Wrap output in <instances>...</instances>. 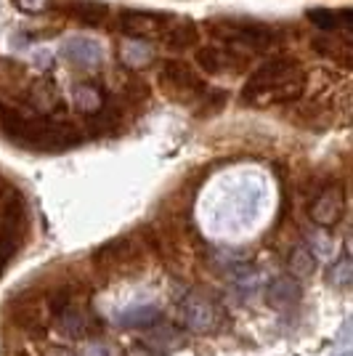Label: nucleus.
Wrapping results in <instances>:
<instances>
[{
	"label": "nucleus",
	"mask_w": 353,
	"mask_h": 356,
	"mask_svg": "<svg viewBox=\"0 0 353 356\" xmlns=\"http://www.w3.org/2000/svg\"><path fill=\"white\" fill-rule=\"evenodd\" d=\"M303 90H306V72L300 70V64L290 56H277L261 64L250 74L242 90V102L252 106L290 104L303 96Z\"/></svg>",
	"instance_id": "obj_1"
},
{
	"label": "nucleus",
	"mask_w": 353,
	"mask_h": 356,
	"mask_svg": "<svg viewBox=\"0 0 353 356\" xmlns=\"http://www.w3.org/2000/svg\"><path fill=\"white\" fill-rule=\"evenodd\" d=\"M207 32L221 40V43L231 45V48H242V51H261L274 43L277 32L271 30L268 24L252 22V19H215L207 24Z\"/></svg>",
	"instance_id": "obj_2"
},
{
	"label": "nucleus",
	"mask_w": 353,
	"mask_h": 356,
	"mask_svg": "<svg viewBox=\"0 0 353 356\" xmlns=\"http://www.w3.org/2000/svg\"><path fill=\"white\" fill-rule=\"evenodd\" d=\"M93 264L101 271H133L144 264V250L133 239H109L93 250Z\"/></svg>",
	"instance_id": "obj_3"
},
{
	"label": "nucleus",
	"mask_w": 353,
	"mask_h": 356,
	"mask_svg": "<svg viewBox=\"0 0 353 356\" xmlns=\"http://www.w3.org/2000/svg\"><path fill=\"white\" fill-rule=\"evenodd\" d=\"M311 221L316 226H338L343 213H345V189L340 184H327L322 186L313 202H311Z\"/></svg>",
	"instance_id": "obj_4"
},
{
	"label": "nucleus",
	"mask_w": 353,
	"mask_h": 356,
	"mask_svg": "<svg viewBox=\"0 0 353 356\" xmlns=\"http://www.w3.org/2000/svg\"><path fill=\"white\" fill-rule=\"evenodd\" d=\"M181 319H183V325L192 327V330H213V327L218 325V309H215V303L205 296V293H186V296L181 298Z\"/></svg>",
	"instance_id": "obj_5"
},
{
	"label": "nucleus",
	"mask_w": 353,
	"mask_h": 356,
	"mask_svg": "<svg viewBox=\"0 0 353 356\" xmlns=\"http://www.w3.org/2000/svg\"><path fill=\"white\" fill-rule=\"evenodd\" d=\"M160 83L167 86L173 93L181 96H192V93H205V83L199 80V74L194 72L189 64L183 61H162L160 67Z\"/></svg>",
	"instance_id": "obj_6"
},
{
	"label": "nucleus",
	"mask_w": 353,
	"mask_h": 356,
	"mask_svg": "<svg viewBox=\"0 0 353 356\" xmlns=\"http://www.w3.org/2000/svg\"><path fill=\"white\" fill-rule=\"evenodd\" d=\"M61 56L80 70H93L104 61V48L99 40H93L88 35H72L61 43Z\"/></svg>",
	"instance_id": "obj_7"
},
{
	"label": "nucleus",
	"mask_w": 353,
	"mask_h": 356,
	"mask_svg": "<svg viewBox=\"0 0 353 356\" xmlns=\"http://www.w3.org/2000/svg\"><path fill=\"white\" fill-rule=\"evenodd\" d=\"M194 61L197 67L207 74H223V72H231V70H239V64L245 61V56L231 48V45H207V48H199L194 54Z\"/></svg>",
	"instance_id": "obj_8"
},
{
	"label": "nucleus",
	"mask_w": 353,
	"mask_h": 356,
	"mask_svg": "<svg viewBox=\"0 0 353 356\" xmlns=\"http://www.w3.org/2000/svg\"><path fill=\"white\" fill-rule=\"evenodd\" d=\"M165 19L160 14H149V11H122L120 14L117 27L128 38H144V40H157L165 30Z\"/></svg>",
	"instance_id": "obj_9"
},
{
	"label": "nucleus",
	"mask_w": 353,
	"mask_h": 356,
	"mask_svg": "<svg viewBox=\"0 0 353 356\" xmlns=\"http://www.w3.org/2000/svg\"><path fill=\"white\" fill-rule=\"evenodd\" d=\"M300 298H303V287L297 284L293 274L274 277L265 287V303L271 309H290L295 303H300Z\"/></svg>",
	"instance_id": "obj_10"
},
{
	"label": "nucleus",
	"mask_w": 353,
	"mask_h": 356,
	"mask_svg": "<svg viewBox=\"0 0 353 356\" xmlns=\"http://www.w3.org/2000/svg\"><path fill=\"white\" fill-rule=\"evenodd\" d=\"M14 309H11V316H14V322L22 330H27L30 335H43V322H40V306H38V298H30V296H22L16 298L14 303H11Z\"/></svg>",
	"instance_id": "obj_11"
},
{
	"label": "nucleus",
	"mask_w": 353,
	"mask_h": 356,
	"mask_svg": "<svg viewBox=\"0 0 353 356\" xmlns=\"http://www.w3.org/2000/svg\"><path fill=\"white\" fill-rule=\"evenodd\" d=\"M306 19L311 24H316L319 30L327 32H338V30H348L353 24V14L348 8H309L306 11Z\"/></svg>",
	"instance_id": "obj_12"
},
{
	"label": "nucleus",
	"mask_w": 353,
	"mask_h": 356,
	"mask_svg": "<svg viewBox=\"0 0 353 356\" xmlns=\"http://www.w3.org/2000/svg\"><path fill=\"white\" fill-rule=\"evenodd\" d=\"M59 316V330L61 335H67V338H74V341H80V338H85V335H90L96 327H93V322L88 319V314L83 312V309H77V306H67L61 314H56Z\"/></svg>",
	"instance_id": "obj_13"
},
{
	"label": "nucleus",
	"mask_w": 353,
	"mask_h": 356,
	"mask_svg": "<svg viewBox=\"0 0 353 356\" xmlns=\"http://www.w3.org/2000/svg\"><path fill=\"white\" fill-rule=\"evenodd\" d=\"M151 59H154V45L149 43V40H144V38H128L122 43V48H120V61L128 70H141Z\"/></svg>",
	"instance_id": "obj_14"
},
{
	"label": "nucleus",
	"mask_w": 353,
	"mask_h": 356,
	"mask_svg": "<svg viewBox=\"0 0 353 356\" xmlns=\"http://www.w3.org/2000/svg\"><path fill=\"white\" fill-rule=\"evenodd\" d=\"M162 40L170 48H189L197 40V27H194L192 19H173L165 24Z\"/></svg>",
	"instance_id": "obj_15"
},
{
	"label": "nucleus",
	"mask_w": 353,
	"mask_h": 356,
	"mask_svg": "<svg viewBox=\"0 0 353 356\" xmlns=\"http://www.w3.org/2000/svg\"><path fill=\"white\" fill-rule=\"evenodd\" d=\"M109 14V6L101 3V0H80L72 6V16L77 22L88 24V27H99L104 19Z\"/></svg>",
	"instance_id": "obj_16"
},
{
	"label": "nucleus",
	"mask_w": 353,
	"mask_h": 356,
	"mask_svg": "<svg viewBox=\"0 0 353 356\" xmlns=\"http://www.w3.org/2000/svg\"><path fill=\"white\" fill-rule=\"evenodd\" d=\"M287 266H290V274L295 280H306V277H313L316 274V255L309 250V248H295L287 258Z\"/></svg>",
	"instance_id": "obj_17"
},
{
	"label": "nucleus",
	"mask_w": 353,
	"mask_h": 356,
	"mask_svg": "<svg viewBox=\"0 0 353 356\" xmlns=\"http://www.w3.org/2000/svg\"><path fill=\"white\" fill-rule=\"evenodd\" d=\"M160 319V309L154 303H147V306H133L131 312L120 314L117 325L122 327H151Z\"/></svg>",
	"instance_id": "obj_18"
},
{
	"label": "nucleus",
	"mask_w": 353,
	"mask_h": 356,
	"mask_svg": "<svg viewBox=\"0 0 353 356\" xmlns=\"http://www.w3.org/2000/svg\"><path fill=\"white\" fill-rule=\"evenodd\" d=\"M74 106H77L83 115L99 112V109L104 106L101 90L96 88V86H90V83H80V86L74 88Z\"/></svg>",
	"instance_id": "obj_19"
},
{
	"label": "nucleus",
	"mask_w": 353,
	"mask_h": 356,
	"mask_svg": "<svg viewBox=\"0 0 353 356\" xmlns=\"http://www.w3.org/2000/svg\"><path fill=\"white\" fill-rule=\"evenodd\" d=\"M88 128L93 136H106V134H115V128H117V115L115 112H109V109H99V112H93L88 115Z\"/></svg>",
	"instance_id": "obj_20"
},
{
	"label": "nucleus",
	"mask_w": 353,
	"mask_h": 356,
	"mask_svg": "<svg viewBox=\"0 0 353 356\" xmlns=\"http://www.w3.org/2000/svg\"><path fill=\"white\" fill-rule=\"evenodd\" d=\"M351 280H353L351 258H348V252H343L338 264H332V268H329V282L335 284V287H348Z\"/></svg>",
	"instance_id": "obj_21"
},
{
	"label": "nucleus",
	"mask_w": 353,
	"mask_h": 356,
	"mask_svg": "<svg viewBox=\"0 0 353 356\" xmlns=\"http://www.w3.org/2000/svg\"><path fill=\"white\" fill-rule=\"evenodd\" d=\"M48 306H51V312L54 314H61L67 306H72V290H69V287L56 290V293L51 296V300H48Z\"/></svg>",
	"instance_id": "obj_22"
},
{
	"label": "nucleus",
	"mask_w": 353,
	"mask_h": 356,
	"mask_svg": "<svg viewBox=\"0 0 353 356\" xmlns=\"http://www.w3.org/2000/svg\"><path fill=\"white\" fill-rule=\"evenodd\" d=\"M16 6L22 11H27V14H40L51 6V0H16Z\"/></svg>",
	"instance_id": "obj_23"
},
{
	"label": "nucleus",
	"mask_w": 353,
	"mask_h": 356,
	"mask_svg": "<svg viewBox=\"0 0 353 356\" xmlns=\"http://www.w3.org/2000/svg\"><path fill=\"white\" fill-rule=\"evenodd\" d=\"M35 59L40 61V64H38V67H51V54H48V51H38V54H35Z\"/></svg>",
	"instance_id": "obj_24"
},
{
	"label": "nucleus",
	"mask_w": 353,
	"mask_h": 356,
	"mask_svg": "<svg viewBox=\"0 0 353 356\" xmlns=\"http://www.w3.org/2000/svg\"><path fill=\"white\" fill-rule=\"evenodd\" d=\"M16 356H30V354H24V351H19V354H16Z\"/></svg>",
	"instance_id": "obj_25"
}]
</instances>
